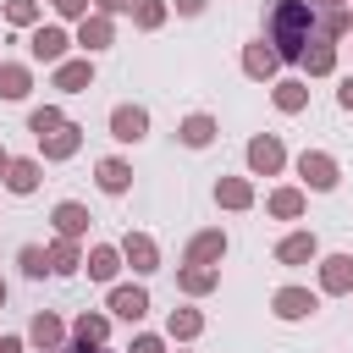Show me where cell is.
Wrapping results in <instances>:
<instances>
[{"label": "cell", "instance_id": "8d00e7d4", "mask_svg": "<svg viewBox=\"0 0 353 353\" xmlns=\"http://www.w3.org/2000/svg\"><path fill=\"white\" fill-rule=\"evenodd\" d=\"M132 353H165V347H160V336H138V342H132Z\"/></svg>", "mask_w": 353, "mask_h": 353}, {"label": "cell", "instance_id": "d4e9b609", "mask_svg": "<svg viewBox=\"0 0 353 353\" xmlns=\"http://www.w3.org/2000/svg\"><path fill=\"white\" fill-rule=\"evenodd\" d=\"M165 331L188 342V336H199V331H204V314H199V309H171V320H165Z\"/></svg>", "mask_w": 353, "mask_h": 353}, {"label": "cell", "instance_id": "9c48e42d", "mask_svg": "<svg viewBox=\"0 0 353 353\" xmlns=\"http://www.w3.org/2000/svg\"><path fill=\"white\" fill-rule=\"evenodd\" d=\"M110 314L116 320H143L149 314V292L143 287H116L110 292Z\"/></svg>", "mask_w": 353, "mask_h": 353}, {"label": "cell", "instance_id": "7402d4cb", "mask_svg": "<svg viewBox=\"0 0 353 353\" xmlns=\"http://www.w3.org/2000/svg\"><path fill=\"white\" fill-rule=\"evenodd\" d=\"M309 105V83H298V77H287V83H276V110H303Z\"/></svg>", "mask_w": 353, "mask_h": 353}, {"label": "cell", "instance_id": "4fadbf2b", "mask_svg": "<svg viewBox=\"0 0 353 353\" xmlns=\"http://www.w3.org/2000/svg\"><path fill=\"white\" fill-rule=\"evenodd\" d=\"M226 254V237L221 232H199L193 243H188V265H215Z\"/></svg>", "mask_w": 353, "mask_h": 353}, {"label": "cell", "instance_id": "603a6c76", "mask_svg": "<svg viewBox=\"0 0 353 353\" xmlns=\"http://www.w3.org/2000/svg\"><path fill=\"white\" fill-rule=\"evenodd\" d=\"M77 265H83V254H77V237H61V243L50 248V270H55V276H72Z\"/></svg>", "mask_w": 353, "mask_h": 353}, {"label": "cell", "instance_id": "30bf717a", "mask_svg": "<svg viewBox=\"0 0 353 353\" xmlns=\"http://www.w3.org/2000/svg\"><path fill=\"white\" fill-rule=\"evenodd\" d=\"M270 303H276V314H281V320H303V314H314V309H320V303H314V292H303V287H281Z\"/></svg>", "mask_w": 353, "mask_h": 353}, {"label": "cell", "instance_id": "277c9868", "mask_svg": "<svg viewBox=\"0 0 353 353\" xmlns=\"http://www.w3.org/2000/svg\"><path fill=\"white\" fill-rule=\"evenodd\" d=\"M320 287L325 292H353V254H325L320 259Z\"/></svg>", "mask_w": 353, "mask_h": 353}, {"label": "cell", "instance_id": "f6af8a7d", "mask_svg": "<svg viewBox=\"0 0 353 353\" xmlns=\"http://www.w3.org/2000/svg\"><path fill=\"white\" fill-rule=\"evenodd\" d=\"M0 303H6V281H0Z\"/></svg>", "mask_w": 353, "mask_h": 353}, {"label": "cell", "instance_id": "cb8c5ba5", "mask_svg": "<svg viewBox=\"0 0 353 353\" xmlns=\"http://www.w3.org/2000/svg\"><path fill=\"white\" fill-rule=\"evenodd\" d=\"M77 44H83V50H105V44H110V22H105V17H83Z\"/></svg>", "mask_w": 353, "mask_h": 353}, {"label": "cell", "instance_id": "d6a6232c", "mask_svg": "<svg viewBox=\"0 0 353 353\" xmlns=\"http://www.w3.org/2000/svg\"><path fill=\"white\" fill-rule=\"evenodd\" d=\"M17 259H22V276H33V281H39L44 270H50V254H44V248H33V243H28V248H22Z\"/></svg>", "mask_w": 353, "mask_h": 353}, {"label": "cell", "instance_id": "6da1fadb", "mask_svg": "<svg viewBox=\"0 0 353 353\" xmlns=\"http://www.w3.org/2000/svg\"><path fill=\"white\" fill-rule=\"evenodd\" d=\"M265 28H270L265 44H270L281 61H298L303 44L314 39V6H309V0H276V6L265 11Z\"/></svg>", "mask_w": 353, "mask_h": 353}, {"label": "cell", "instance_id": "ba28073f", "mask_svg": "<svg viewBox=\"0 0 353 353\" xmlns=\"http://www.w3.org/2000/svg\"><path fill=\"white\" fill-rule=\"evenodd\" d=\"M281 160H287V149H281L276 138H254V143H248V165H254L259 176H276Z\"/></svg>", "mask_w": 353, "mask_h": 353}, {"label": "cell", "instance_id": "9a60e30c", "mask_svg": "<svg viewBox=\"0 0 353 353\" xmlns=\"http://www.w3.org/2000/svg\"><path fill=\"white\" fill-rule=\"evenodd\" d=\"M298 61H303V66H309V77H325V72H331V66H336V50H331V44H325V39H309V44H303V55H298Z\"/></svg>", "mask_w": 353, "mask_h": 353}, {"label": "cell", "instance_id": "8fae6325", "mask_svg": "<svg viewBox=\"0 0 353 353\" xmlns=\"http://www.w3.org/2000/svg\"><path fill=\"white\" fill-rule=\"evenodd\" d=\"M314 248H320V243H314V232H292V237H281V243H276V259H281V265H309V259H314Z\"/></svg>", "mask_w": 353, "mask_h": 353}, {"label": "cell", "instance_id": "f35d334b", "mask_svg": "<svg viewBox=\"0 0 353 353\" xmlns=\"http://www.w3.org/2000/svg\"><path fill=\"white\" fill-rule=\"evenodd\" d=\"M176 11H182V17H199V11H204V0H176Z\"/></svg>", "mask_w": 353, "mask_h": 353}, {"label": "cell", "instance_id": "ac0fdd59", "mask_svg": "<svg viewBox=\"0 0 353 353\" xmlns=\"http://www.w3.org/2000/svg\"><path fill=\"white\" fill-rule=\"evenodd\" d=\"M94 176H99V188H105V193H127V188H132L127 160H99V165H94Z\"/></svg>", "mask_w": 353, "mask_h": 353}, {"label": "cell", "instance_id": "b9f144b4", "mask_svg": "<svg viewBox=\"0 0 353 353\" xmlns=\"http://www.w3.org/2000/svg\"><path fill=\"white\" fill-rule=\"evenodd\" d=\"M66 353H94V342H77V347H66Z\"/></svg>", "mask_w": 353, "mask_h": 353}, {"label": "cell", "instance_id": "d590c367", "mask_svg": "<svg viewBox=\"0 0 353 353\" xmlns=\"http://www.w3.org/2000/svg\"><path fill=\"white\" fill-rule=\"evenodd\" d=\"M50 6H55L61 17H83V11H88V0H50Z\"/></svg>", "mask_w": 353, "mask_h": 353}, {"label": "cell", "instance_id": "7c38bea8", "mask_svg": "<svg viewBox=\"0 0 353 353\" xmlns=\"http://www.w3.org/2000/svg\"><path fill=\"white\" fill-rule=\"evenodd\" d=\"M55 88H66V94L94 88V66H88V61H61V66H55Z\"/></svg>", "mask_w": 353, "mask_h": 353}, {"label": "cell", "instance_id": "f546056e", "mask_svg": "<svg viewBox=\"0 0 353 353\" xmlns=\"http://www.w3.org/2000/svg\"><path fill=\"white\" fill-rule=\"evenodd\" d=\"M72 331H77V342H94V347H99V342H105V331H110V320H105V314H83Z\"/></svg>", "mask_w": 353, "mask_h": 353}, {"label": "cell", "instance_id": "5bb4252c", "mask_svg": "<svg viewBox=\"0 0 353 353\" xmlns=\"http://www.w3.org/2000/svg\"><path fill=\"white\" fill-rule=\"evenodd\" d=\"M276 66H281V55H276L270 44H248V50H243V72H248V77H270Z\"/></svg>", "mask_w": 353, "mask_h": 353}, {"label": "cell", "instance_id": "60d3db41", "mask_svg": "<svg viewBox=\"0 0 353 353\" xmlns=\"http://www.w3.org/2000/svg\"><path fill=\"white\" fill-rule=\"evenodd\" d=\"M127 6H132V0H99V11H105V17H110V11H127Z\"/></svg>", "mask_w": 353, "mask_h": 353}, {"label": "cell", "instance_id": "d6986e66", "mask_svg": "<svg viewBox=\"0 0 353 353\" xmlns=\"http://www.w3.org/2000/svg\"><path fill=\"white\" fill-rule=\"evenodd\" d=\"M55 232H61V237H83V232H88V210L72 204V199L55 204Z\"/></svg>", "mask_w": 353, "mask_h": 353}, {"label": "cell", "instance_id": "e575fe53", "mask_svg": "<svg viewBox=\"0 0 353 353\" xmlns=\"http://www.w3.org/2000/svg\"><path fill=\"white\" fill-rule=\"evenodd\" d=\"M320 33H325V39H342V33H353V17H347V11L336 6V11H325V22H320Z\"/></svg>", "mask_w": 353, "mask_h": 353}, {"label": "cell", "instance_id": "44dd1931", "mask_svg": "<svg viewBox=\"0 0 353 353\" xmlns=\"http://www.w3.org/2000/svg\"><path fill=\"white\" fill-rule=\"evenodd\" d=\"M215 199H221L226 210H248V204H254V188H248L243 176H226V182H215Z\"/></svg>", "mask_w": 353, "mask_h": 353}, {"label": "cell", "instance_id": "ffe728a7", "mask_svg": "<svg viewBox=\"0 0 353 353\" xmlns=\"http://www.w3.org/2000/svg\"><path fill=\"white\" fill-rule=\"evenodd\" d=\"M28 88H33L28 66H17V61H0V99H22Z\"/></svg>", "mask_w": 353, "mask_h": 353}, {"label": "cell", "instance_id": "83f0119b", "mask_svg": "<svg viewBox=\"0 0 353 353\" xmlns=\"http://www.w3.org/2000/svg\"><path fill=\"white\" fill-rule=\"evenodd\" d=\"M61 331H66V325H61L55 314H33V325H28V336H33L39 347H55V342H61Z\"/></svg>", "mask_w": 353, "mask_h": 353}, {"label": "cell", "instance_id": "e0dca14e", "mask_svg": "<svg viewBox=\"0 0 353 353\" xmlns=\"http://www.w3.org/2000/svg\"><path fill=\"white\" fill-rule=\"evenodd\" d=\"M6 188L11 193H33L39 188V160H6Z\"/></svg>", "mask_w": 353, "mask_h": 353}, {"label": "cell", "instance_id": "74e56055", "mask_svg": "<svg viewBox=\"0 0 353 353\" xmlns=\"http://www.w3.org/2000/svg\"><path fill=\"white\" fill-rule=\"evenodd\" d=\"M336 99H342V110H353V77H342V88H336Z\"/></svg>", "mask_w": 353, "mask_h": 353}, {"label": "cell", "instance_id": "4dcf8cb0", "mask_svg": "<svg viewBox=\"0 0 353 353\" xmlns=\"http://www.w3.org/2000/svg\"><path fill=\"white\" fill-rule=\"evenodd\" d=\"M132 22H138V28H160V22H165V6H160V0H132Z\"/></svg>", "mask_w": 353, "mask_h": 353}, {"label": "cell", "instance_id": "7a4b0ae2", "mask_svg": "<svg viewBox=\"0 0 353 353\" xmlns=\"http://www.w3.org/2000/svg\"><path fill=\"white\" fill-rule=\"evenodd\" d=\"M298 176H303L314 193H331L342 171H336V160H331V154H320V149H303V154H298Z\"/></svg>", "mask_w": 353, "mask_h": 353}, {"label": "cell", "instance_id": "836d02e7", "mask_svg": "<svg viewBox=\"0 0 353 353\" xmlns=\"http://www.w3.org/2000/svg\"><path fill=\"white\" fill-rule=\"evenodd\" d=\"M6 17H11L17 28H33V22H39V6H33V0H6Z\"/></svg>", "mask_w": 353, "mask_h": 353}, {"label": "cell", "instance_id": "7bdbcfd3", "mask_svg": "<svg viewBox=\"0 0 353 353\" xmlns=\"http://www.w3.org/2000/svg\"><path fill=\"white\" fill-rule=\"evenodd\" d=\"M320 6H331V11H336V6H342V0H320Z\"/></svg>", "mask_w": 353, "mask_h": 353}, {"label": "cell", "instance_id": "2e32d148", "mask_svg": "<svg viewBox=\"0 0 353 353\" xmlns=\"http://www.w3.org/2000/svg\"><path fill=\"white\" fill-rule=\"evenodd\" d=\"M176 138H182L188 149H204V143H215V116H204V110H199V116H188Z\"/></svg>", "mask_w": 353, "mask_h": 353}, {"label": "cell", "instance_id": "5b68a950", "mask_svg": "<svg viewBox=\"0 0 353 353\" xmlns=\"http://www.w3.org/2000/svg\"><path fill=\"white\" fill-rule=\"evenodd\" d=\"M77 143H83V127H72V121H61L55 132H44V138H39L44 160H66V154H77Z\"/></svg>", "mask_w": 353, "mask_h": 353}, {"label": "cell", "instance_id": "1f68e13d", "mask_svg": "<svg viewBox=\"0 0 353 353\" xmlns=\"http://www.w3.org/2000/svg\"><path fill=\"white\" fill-rule=\"evenodd\" d=\"M61 121H66V116H61V110H55V105H39V110H33V116H28V127H33V138H44V132H55V127H61Z\"/></svg>", "mask_w": 353, "mask_h": 353}, {"label": "cell", "instance_id": "3957f363", "mask_svg": "<svg viewBox=\"0 0 353 353\" xmlns=\"http://www.w3.org/2000/svg\"><path fill=\"white\" fill-rule=\"evenodd\" d=\"M143 132H149V110H143V105H116V110H110V138L138 143Z\"/></svg>", "mask_w": 353, "mask_h": 353}, {"label": "cell", "instance_id": "484cf974", "mask_svg": "<svg viewBox=\"0 0 353 353\" xmlns=\"http://www.w3.org/2000/svg\"><path fill=\"white\" fill-rule=\"evenodd\" d=\"M270 215H281V221L303 215V193H298V188H276V193H270Z\"/></svg>", "mask_w": 353, "mask_h": 353}, {"label": "cell", "instance_id": "ee69618b", "mask_svg": "<svg viewBox=\"0 0 353 353\" xmlns=\"http://www.w3.org/2000/svg\"><path fill=\"white\" fill-rule=\"evenodd\" d=\"M0 171H6V149H0Z\"/></svg>", "mask_w": 353, "mask_h": 353}, {"label": "cell", "instance_id": "52a82bcc", "mask_svg": "<svg viewBox=\"0 0 353 353\" xmlns=\"http://www.w3.org/2000/svg\"><path fill=\"white\" fill-rule=\"evenodd\" d=\"M66 33L61 28H33V61H50V66H61L66 61Z\"/></svg>", "mask_w": 353, "mask_h": 353}, {"label": "cell", "instance_id": "ab89813d", "mask_svg": "<svg viewBox=\"0 0 353 353\" xmlns=\"http://www.w3.org/2000/svg\"><path fill=\"white\" fill-rule=\"evenodd\" d=\"M0 353H22V336H0Z\"/></svg>", "mask_w": 353, "mask_h": 353}, {"label": "cell", "instance_id": "4316f807", "mask_svg": "<svg viewBox=\"0 0 353 353\" xmlns=\"http://www.w3.org/2000/svg\"><path fill=\"white\" fill-rule=\"evenodd\" d=\"M176 281H182V292H210V287H215L221 276H215V265H188V270H182Z\"/></svg>", "mask_w": 353, "mask_h": 353}, {"label": "cell", "instance_id": "f1b7e54d", "mask_svg": "<svg viewBox=\"0 0 353 353\" xmlns=\"http://www.w3.org/2000/svg\"><path fill=\"white\" fill-rule=\"evenodd\" d=\"M116 265H121V254H116V248H94V254H88V276H94V281H110V276H116Z\"/></svg>", "mask_w": 353, "mask_h": 353}, {"label": "cell", "instance_id": "8992f818", "mask_svg": "<svg viewBox=\"0 0 353 353\" xmlns=\"http://www.w3.org/2000/svg\"><path fill=\"white\" fill-rule=\"evenodd\" d=\"M121 259L138 270V276H149V270H160V254H154V243L143 237V232H127V243H121Z\"/></svg>", "mask_w": 353, "mask_h": 353}]
</instances>
